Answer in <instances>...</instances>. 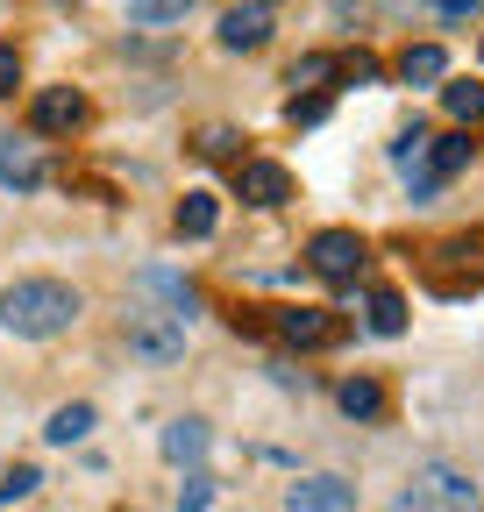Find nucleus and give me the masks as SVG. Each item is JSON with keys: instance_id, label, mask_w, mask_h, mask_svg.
<instances>
[{"instance_id": "f257e3e1", "label": "nucleus", "mask_w": 484, "mask_h": 512, "mask_svg": "<svg viewBox=\"0 0 484 512\" xmlns=\"http://www.w3.org/2000/svg\"><path fill=\"white\" fill-rule=\"evenodd\" d=\"M79 320V292L65 278H22L0 292V328L22 335V342H50V335H65Z\"/></svg>"}, {"instance_id": "f03ea898", "label": "nucleus", "mask_w": 484, "mask_h": 512, "mask_svg": "<svg viewBox=\"0 0 484 512\" xmlns=\"http://www.w3.org/2000/svg\"><path fill=\"white\" fill-rule=\"evenodd\" d=\"M406 491L428 505V512H477V484H470V470H456V463H420Z\"/></svg>"}, {"instance_id": "7ed1b4c3", "label": "nucleus", "mask_w": 484, "mask_h": 512, "mask_svg": "<svg viewBox=\"0 0 484 512\" xmlns=\"http://www.w3.org/2000/svg\"><path fill=\"white\" fill-rule=\"evenodd\" d=\"M363 256H371V249H363V235H356V228H321V235L307 242V264H314L328 285H356Z\"/></svg>"}, {"instance_id": "20e7f679", "label": "nucleus", "mask_w": 484, "mask_h": 512, "mask_svg": "<svg viewBox=\"0 0 484 512\" xmlns=\"http://www.w3.org/2000/svg\"><path fill=\"white\" fill-rule=\"evenodd\" d=\"M264 328H271L278 342H292V349H321V342H335V335H342V320H335L328 306H278Z\"/></svg>"}, {"instance_id": "39448f33", "label": "nucleus", "mask_w": 484, "mask_h": 512, "mask_svg": "<svg viewBox=\"0 0 484 512\" xmlns=\"http://www.w3.org/2000/svg\"><path fill=\"white\" fill-rule=\"evenodd\" d=\"M235 192H242L250 207H285V200H292V171L271 164V157H242V164H235Z\"/></svg>"}, {"instance_id": "423d86ee", "label": "nucleus", "mask_w": 484, "mask_h": 512, "mask_svg": "<svg viewBox=\"0 0 484 512\" xmlns=\"http://www.w3.org/2000/svg\"><path fill=\"white\" fill-rule=\"evenodd\" d=\"M79 121H86V93H72V86H43L29 100V128H36V136H72Z\"/></svg>"}, {"instance_id": "0eeeda50", "label": "nucleus", "mask_w": 484, "mask_h": 512, "mask_svg": "<svg viewBox=\"0 0 484 512\" xmlns=\"http://www.w3.org/2000/svg\"><path fill=\"white\" fill-rule=\"evenodd\" d=\"M470 164V136H463V128H456V136H435V150H428V171H420L413 178V200H435V192L456 178Z\"/></svg>"}, {"instance_id": "6e6552de", "label": "nucleus", "mask_w": 484, "mask_h": 512, "mask_svg": "<svg viewBox=\"0 0 484 512\" xmlns=\"http://www.w3.org/2000/svg\"><path fill=\"white\" fill-rule=\"evenodd\" d=\"M285 512H356V484H342V477H299L285 491Z\"/></svg>"}, {"instance_id": "1a4fd4ad", "label": "nucleus", "mask_w": 484, "mask_h": 512, "mask_svg": "<svg viewBox=\"0 0 484 512\" xmlns=\"http://www.w3.org/2000/svg\"><path fill=\"white\" fill-rule=\"evenodd\" d=\"M129 342H136V356L164 363V356H178V349H186V320H178V313H136Z\"/></svg>"}, {"instance_id": "9d476101", "label": "nucleus", "mask_w": 484, "mask_h": 512, "mask_svg": "<svg viewBox=\"0 0 484 512\" xmlns=\"http://www.w3.org/2000/svg\"><path fill=\"white\" fill-rule=\"evenodd\" d=\"M271 43V8H250V0H235L221 15V50H264Z\"/></svg>"}, {"instance_id": "9b49d317", "label": "nucleus", "mask_w": 484, "mask_h": 512, "mask_svg": "<svg viewBox=\"0 0 484 512\" xmlns=\"http://www.w3.org/2000/svg\"><path fill=\"white\" fill-rule=\"evenodd\" d=\"M0 185H15V192H36L43 185V150L29 136H8L0 143Z\"/></svg>"}, {"instance_id": "f8f14e48", "label": "nucleus", "mask_w": 484, "mask_h": 512, "mask_svg": "<svg viewBox=\"0 0 484 512\" xmlns=\"http://www.w3.org/2000/svg\"><path fill=\"white\" fill-rule=\"evenodd\" d=\"M335 406H342L349 420H378V413H385V384H378V377H342Z\"/></svg>"}, {"instance_id": "ddd939ff", "label": "nucleus", "mask_w": 484, "mask_h": 512, "mask_svg": "<svg viewBox=\"0 0 484 512\" xmlns=\"http://www.w3.org/2000/svg\"><path fill=\"white\" fill-rule=\"evenodd\" d=\"M157 448H164V463H200L207 456V427L200 420H171Z\"/></svg>"}, {"instance_id": "4468645a", "label": "nucleus", "mask_w": 484, "mask_h": 512, "mask_svg": "<svg viewBox=\"0 0 484 512\" xmlns=\"http://www.w3.org/2000/svg\"><path fill=\"white\" fill-rule=\"evenodd\" d=\"M442 72H449V57H442L435 43H413V50L399 57V79H406V86H435Z\"/></svg>"}, {"instance_id": "2eb2a0df", "label": "nucleus", "mask_w": 484, "mask_h": 512, "mask_svg": "<svg viewBox=\"0 0 484 512\" xmlns=\"http://www.w3.org/2000/svg\"><path fill=\"white\" fill-rule=\"evenodd\" d=\"M328 79H342V57L314 50V57H299V64H292V79H285V86H299V100H307V93H321Z\"/></svg>"}, {"instance_id": "dca6fc26", "label": "nucleus", "mask_w": 484, "mask_h": 512, "mask_svg": "<svg viewBox=\"0 0 484 512\" xmlns=\"http://www.w3.org/2000/svg\"><path fill=\"white\" fill-rule=\"evenodd\" d=\"M442 107H449V121L470 128V121H484V86H477V79H449V86H442Z\"/></svg>"}, {"instance_id": "f3484780", "label": "nucleus", "mask_w": 484, "mask_h": 512, "mask_svg": "<svg viewBox=\"0 0 484 512\" xmlns=\"http://www.w3.org/2000/svg\"><path fill=\"white\" fill-rule=\"evenodd\" d=\"M86 434H93V406H57L50 427H43V441H57V448H72V441H86Z\"/></svg>"}, {"instance_id": "a211bd4d", "label": "nucleus", "mask_w": 484, "mask_h": 512, "mask_svg": "<svg viewBox=\"0 0 484 512\" xmlns=\"http://www.w3.org/2000/svg\"><path fill=\"white\" fill-rule=\"evenodd\" d=\"M193 15V0H129V22L136 29H171V22H186Z\"/></svg>"}, {"instance_id": "6ab92c4d", "label": "nucleus", "mask_w": 484, "mask_h": 512, "mask_svg": "<svg viewBox=\"0 0 484 512\" xmlns=\"http://www.w3.org/2000/svg\"><path fill=\"white\" fill-rule=\"evenodd\" d=\"M428 150H435V136H428V128H420V121H413V128H406V136L392 143V164H399L406 178H420V171H428Z\"/></svg>"}, {"instance_id": "aec40b11", "label": "nucleus", "mask_w": 484, "mask_h": 512, "mask_svg": "<svg viewBox=\"0 0 484 512\" xmlns=\"http://www.w3.org/2000/svg\"><path fill=\"white\" fill-rule=\"evenodd\" d=\"M363 313H371V335H406V299H399V292H385V285H378Z\"/></svg>"}, {"instance_id": "412c9836", "label": "nucleus", "mask_w": 484, "mask_h": 512, "mask_svg": "<svg viewBox=\"0 0 484 512\" xmlns=\"http://www.w3.org/2000/svg\"><path fill=\"white\" fill-rule=\"evenodd\" d=\"M214 192H186V200H178V235H214Z\"/></svg>"}, {"instance_id": "4be33fe9", "label": "nucleus", "mask_w": 484, "mask_h": 512, "mask_svg": "<svg viewBox=\"0 0 484 512\" xmlns=\"http://www.w3.org/2000/svg\"><path fill=\"white\" fill-rule=\"evenodd\" d=\"M36 484H43V477H36V463H15L8 477H0V505H15V498H29Z\"/></svg>"}, {"instance_id": "5701e85b", "label": "nucleus", "mask_w": 484, "mask_h": 512, "mask_svg": "<svg viewBox=\"0 0 484 512\" xmlns=\"http://www.w3.org/2000/svg\"><path fill=\"white\" fill-rule=\"evenodd\" d=\"M285 114H292L299 128H321V121H328V93H307V100L292 93V107H285Z\"/></svg>"}, {"instance_id": "b1692460", "label": "nucleus", "mask_w": 484, "mask_h": 512, "mask_svg": "<svg viewBox=\"0 0 484 512\" xmlns=\"http://www.w3.org/2000/svg\"><path fill=\"white\" fill-rule=\"evenodd\" d=\"M207 498H214V477H186V484H178V512H207Z\"/></svg>"}, {"instance_id": "393cba45", "label": "nucleus", "mask_w": 484, "mask_h": 512, "mask_svg": "<svg viewBox=\"0 0 484 512\" xmlns=\"http://www.w3.org/2000/svg\"><path fill=\"white\" fill-rule=\"evenodd\" d=\"M15 86H22V50H15V43H0V100H8Z\"/></svg>"}, {"instance_id": "a878e982", "label": "nucleus", "mask_w": 484, "mask_h": 512, "mask_svg": "<svg viewBox=\"0 0 484 512\" xmlns=\"http://www.w3.org/2000/svg\"><path fill=\"white\" fill-rule=\"evenodd\" d=\"M200 157H235V128H207V136H200Z\"/></svg>"}, {"instance_id": "bb28decb", "label": "nucleus", "mask_w": 484, "mask_h": 512, "mask_svg": "<svg viewBox=\"0 0 484 512\" xmlns=\"http://www.w3.org/2000/svg\"><path fill=\"white\" fill-rule=\"evenodd\" d=\"M342 79H378V57H363V50L342 57Z\"/></svg>"}, {"instance_id": "cd10ccee", "label": "nucleus", "mask_w": 484, "mask_h": 512, "mask_svg": "<svg viewBox=\"0 0 484 512\" xmlns=\"http://www.w3.org/2000/svg\"><path fill=\"white\" fill-rule=\"evenodd\" d=\"M435 8H442V15H449V22H470V15H477V8H484V0H435Z\"/></svg>"}, {"instance_id": "c85d7f7f", "label": "nucleus", "mask_w": 484, "mask_h": 512, "mask_svg": "<svg viewBox=\"0 0 484 512\" xmlns=\"http://www.w3.org/2000/svg\"><path fill=\"white\" fill-rule=\"evenodd\" d=\"M250 8H271V0H250Z\"/></svg>"}]
</instances>
